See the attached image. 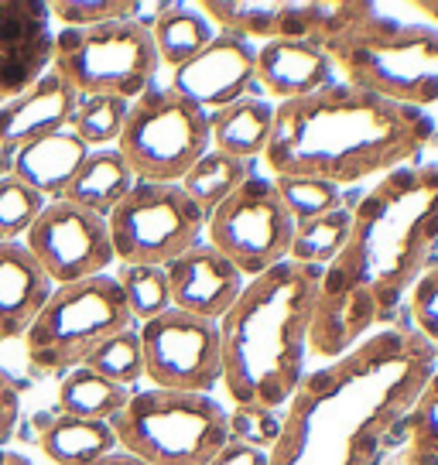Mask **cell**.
Listing matches in <instances>:
<instances>
[{"label": "cell", "instance_id": "d6a6232c", "mask_svg": "<svg viewBox=\"0 0 438 465\" xmlns=\"http://www.w3.org/2000/svg\"><path fill=\"white\" fill-rule=\"evenodd\" d=\"M278 185V195L288 216L294 223H308V219H319L329 216L343 209V189L329 185V182H319V178H274Z\"/></svg>", "mask_w": 438, "mask_h": 465}, {"label": "cell", "instance_id": "7a4b0ae2", "mask_svg": "<svg viewBox=\"0 0 438 465\" xmlns=\"http://www.w3.org/2000/svg\"><path fill=\"white\" fill-rule=\"evenodd\" d=\"M438 370L414 329H380L346 356L305 373L288 401L271 465H383L387 441Z\"/></svg>", "mask_w": 438, "mask_h": 465}, {"label": "cell", "instance_id": "e0dca14e", "mask_svg": "<svg viewBox=\"0 0 438 465\" xmlns=\"http://www.w3.org/2000/svg\"><path fill=\"white\" fill-rule=\"evenodd\" d=\"M164 277L172 291V308L209 322L223 319L247 284L234 263L209 243H195L182 257H175L164 267Z\"/></svg>", "mask_w": 438, "mask_h": 465}, {"label": "cell", "instance_id": "8992f818", "mask_svg": "<svg viewBox=\"0 0 438 465\" xmlns=\"http://www.w3.org/2000/svg\"><path fill=\"white\" fill-rule=\"evenodd\" d=\"M110 424L117 449L144 465H209L230 441L226 407L213 393L131 391Z\"/></svg>", "mask_w": 438, "mask_h": 465}, {"label": "cell", "instance_id": "9a60e30c", "mask_svg": "<svg viewBox=\"0 0 438 465\" xmlns=\"http://www.w3.org/2000/svg\"><path fill=\"white\" fill-rule=\"evenodd\" d=\"M178 96L195 103L203 114H216L244 96H257V75H254V45L223 35L205 45L195 58L178 65L172 73V86Z\"/></svg>", "mask_w": 438, "mask_h": 465}, {"label": "cell", "instance_id": "83f0119b", "mask_svg": "<svg viewBox=\"0 0 438 465\" xmlns=\"http://www.w3.org/2000/svg\"><path fill=\"white\" fill-rule=\"evenodd\" d=\"M350 236V209L343 205L336 213L319 219H308V223H294L292 250H288V261L308 263V267H319L325 271L329 263L339 257V250Z\"/></svg>", "mask_w": 438, "mask_h": 465}, {"label": "cell", "instance_id": "5b68a950", "mask_svg": "<svg viewBox=\"0 0 438 465\" xmlns=\"http://www.w3.org/2000/svg\"><path fill=\"white\" fill-rule=\"evenodd\" d=\"M319 48L350 86L411 110L438 103L435 25L401 21L377 4H350V17Z\"/></svg>", "mask_w": 438, "mask_h": 465}, {"label": "cell", "instance_id": "8d00e7d4", "mask_svg": "<svg viewBox=\"0 0 438 465\" xmlns=\"http://www.w3.org/2000/svg\"><path fill=\"white\" fill-rule=\"evenodd\" d=\"M411 319H414V332L422 335L428 346L438 352V257H432L428 271L411 291Z\"/></svg>", "mask_w": 438, "mask_h": 465}, {"label": "cell", "instance_id": "4fadbf2b", "mask_svg": "<svg viewBox=\"0 0 438 465\" xmlns=\"http://www.w3.org/2000/svg\"><path fill=\"white\" fill-rule=\"evenodd\" d=\"M21 243L42 263V271L55 288L100 277L117 263L106 219L65 199L45 205Z\"/></svg>", "mask_w": 438, "mask_h": 465}, {"label": "cell", "instance_id": "277c9868", "mask_svg": "<svg viewBox=\"0 0 438 465\" xmlns=\"http://www.w3.org/2000/svg\"><path fill=\"white\" fill-rule=\"evenodd\" d=\"M319 267L281 261L244 284L216 322L223 387L234 407H288L305 380Z\"/></svg>", "mask_w": 438, "mask_h": 465}, {"label": "cell", "instance_id": "836d02e7", "mask_svg": "<svg viewBox=\"0 0 438 465\" xmlns=\"http://www.w3.org/2000/svg\"><path fill=\"white\" fill-rule=\"evenodd\" d=\"M45 205L48 203L21 178L15 174L0 178V243H21Z\"/></svg>", "mask_w": 438, "mask_h": 465}, {"label": "cell", "instance_id": "603a6c76", "mask_svg": "<svg viewBox=\"0 0 438 465\" xmlns=\"http://www.w3.org/2000/svg\"><path fill=\"white\" fill-rule=\"evenodd\" d=\"M271 124H274V103L264 96H244L209 114V144L230 158L250 161L264 154Z\"/></svg>", "mask_w": 438, "mask_h": 465}, {"label": "cell", "instance_id": "b9f144b4", "mask_svg": "<svg viewBox=\"0 0 438 465\" xmlns=\"http://www.w3.org/2000/svg\"><path fill=\"white\" fill-rule=\"evenodd\" d=\"M0 465H35V462H31V459H25V455H17V451L0 449Z\"/></svg>", "mask_w": 438, "mask_h": 465}, {"label": "cell", "instance_id": "484cf974", "mask_svg": "<svg viewBox=\"0 0 438 465\" xmlns=\"http://www.w3.org/2000/svg\"><path fill=\"white\" fill-rule=\"evenodd\" d=\"M131 401V391H124L110 380L96 377L86 366L69 370L59 383V414L83 418V421H114Z\"/></svg>", "mask_w": 438, "mask_h": 465}, {"label": "cell", "instance_id": "74e56055", "mask_svg": "<svg viewBox=\"0 0 438 465\" xmlns=\"http://www.w3.org/2000/svg\"><path fill=\"white\" fill-rule=\"evenodd\" d=\"M17 418H21V393H17L15 380L0 370V449L4 441L15 435Z\"/></svg>", "mask_w": 438, "mask_h": 465}, {"label": "cell", "instance_id": "f35d334b", "mask_svg": "<svg viewBox=\"0 0 438 465\" xmlns=\"http://www.w3.org/2000/svg\"><path fill=\"white\" fill-rule=\"evenodd\" d=\"M209 465H271V455L254 445H240V441H226L219 455Z\"/></svg>", "mask_w": 438, "mask_h": 465}, {"label": "cell", "instance_id": "cb8c5ba5", "mask_svg": "<svg viewBox=\"0 0 438 465\" xmlns=\"http://www.w3.org/2000/svg\"><path fill=\"white\" fill-rule=\"evenodd\" d=\"M110 451H117V435L106 421L55 414L42 428V455L52 465H93Z\"/></svg>", "mask_w": 438, "mask_h": 465}, {"label": "cell", "instance_id": "d6986e66", "mask_svg": "<svg viewBox=\"0 0 438 465\" xmlns=\"http://www.w3.org/2000/svg\"><path fill=\"white\" fill-rule=\"evenodd\" d=\"M254 75L257 89L278 103L302 100L336 83L333 62L312 42H264L254 45Z\"/></svg>", "mask_w": 438, "mask_h": 465}, {"label": "cell", "instance_id": "ba28073f", "mask_svg": "<svg viewBox=\"0 0 438 465\" xmlns=\"http://www.w3.org/2000/svg\"><path fill=\"white\" fill-rule=\"evenodd\" d=\"M52 69L79 96H117L134 103L154 86L161 62L144 25L110 21L96 28L55 31Z\"/></svg>", "mask_w": 438, "mask_h": 465}, {"label": "cell", "instance_id": "6da1fadb", "mask_svg": "<svg viewBox=\"0 0 438 465\" xmlns=\"http://www.w3.org/2000/svg\"><path fill=\"white\" fill-rule=\"evenodd\" d=\"M438 247V164L383 174L350 209V236L319 281L308 352L339 360L391 329Z\"/></svg>", "mask_w": 438, "mask_h": 465}, {"label": "cell", "instance_id": "7c38bea8", "mask_svg": "<svg viewBox=\"0 0 438 465\" xmlns=\"http://www.w3.org/2000/svg\"><path fill=\"white\" fill-rule=\"evenodd\" d=\"M144 377L158 391L213 393L223 383L216 322L168 308L137 329Z\"/></svg>", "mask_w": 438, "mask_h": 465}, {"label": "cell", "instance_id": "52a82bcc", "mask_svg": "<svg viewBox=\"0 0 438 465\" xmlns=\"http://www.w3.org/2000/svg\"><path fill=\"white\" fill-rule=\"evenodd\" d=\"M131 325V308L114 274L59 284L25 332V352L42 373H69L86 363L89 352L110 335Z\"/></svg>", "mask_w": 438, "mask_h": 465}, {"label": "cell", "instance_id": "60d3db41", "mask_svg": "<svg viewBox=\"0 0 438 465\" xmlns=\"http://www.w3.org/2000/svg\"><path fill=\"white\" fill-rule=\"evenodd\" d=\"M11 168H15V151L0 144V178H7V174H11Z\"/></svg>", "mask_w": 438, "mask_h": 465}, {"label": "cell", "instance_id": "7402d4cb", "mask_svg": "<svg viewBox=\"0 0 438 465\" xmlns=\"http://www.w3.org/2000/svg\"><path fill=\"white\" fill-rule=\"evenodd\" d=\"M134 182L137 178H134L131 164L124 161L117 147H100V151H89V158L75 172L69 189L62 192V199L106 219L134 189Z\"/></svg>", "mask_w": 438, "mask_h": 465}, {"label": "cell", "instance_id": "e575fe53", "mask_svg": "<svg viewBox=\"0 0 438 465\" xmlns=\"http://www.w3.org/2000/svg\"><path fill=\"white\" fill-rule=\"evenodd\" d=\"M48 15L62 28H96L110 21H137L141 4L134 0H52Z\"/></svg>", "mask_w": 438, "mask_h": 465}, {"label": "cell", "instance_id": "d4e9b609", "mask_svg": "<svg viewBox=\"0 0 438 465\" xmlns=\"http://www.w3.org/2000/svg\"><path fill=\"white\" fill-rule=\"evenodd\" d=\"M147 31H151L158 62L168 65L172 73L178 65H185L189 58L199 55L205 45L216 38L213 25L205 21V15L195 4H164V11L154 17V25Z\"/></svg>", "mask_w": 438, "mask_h": 465}, {"label": "cell", "instance_id": "4dcf8cb0", "mask_svg": "<svg viewBox=\"0 0 438 465\" xmlns=\"http://www.w3.org/2000/svg\"><path fill=\"white\" fill-rule=\"evenodd\" d=\"M401 428L408 431L411 465H438V370L428 377L414 404L408 407Z\"/></svg>", "mask_w": 438, "mask_h": 465}, {"label": "cell", "instance_id": "ab89813d", "mask_svg": "<svg viewBox=\"0 0 438 465\" xmlns=\"http://www.w3.org/2000/svg\"><path fill=\"white\" fill-rule=\"evenodd\" d=\"M93 465H144L141 459H134V455H127V451H110V455H103V459H96Z\"/></svg>", "mask_w": 438, "mask_h": 465}, {"label": "cell", "instance_id": "f1b7e54d", "mask_svg": "<svg viewBox=\"0 0 438 465\" xmlns=\"http://www.w3.org/2000/svg\"><path fill=\"white\" fill-rule=\"evenodd\" d=\"M127 110H131V103L117 100V96H79V106H75L69 131H73L89 151L117 147L124 120H127Z\"/></svg>", "mask_w": 438, "mask_h": 465}, {"label": "cell", "instance_id": "ac0fdd59", "mask_svg": "<svg viewBox=\"0 0 438 465\" xmlns=\"http://www.w3.org/2000/svg\"><path fill=\"white\" fill-rule=\"evenodd\" d=\"M75 106L79 93L55 69H48L35 86L0 106V144L17 151L48 134L69 131Z\"/></svg>", "mask_w": 438, "mask_h": 465}, {"label": "cell", "instance_id": "4316f807", "mask_svg": "<svg viewBox=\"0 0 438 465\" xmlns=\"http://www.w3.org/2000/svg\"><path fill=\"white\" fill-rule=\"evenodd\" d=\"M247 174H250V161L230 158V154L209 147L203 158L192 164L189 174H185L178 185H182V192L209 216L219 203H226V199L247 182Z\"/></svg>", "mask_w": 438, "mask_h": 465}, {"label": "cell", "instance_id": "d590c367", "mask_svg": "<svg viewBox=\"0 0 438 465\" xmlns=\"http://www.w3.org/2000/svg\"><path fill=\"white\" fill-rule=\"evenodd\" d=\"M226 428H230V441L271 451L281 435V418L278 411H267V407H234L226 411Z\"/></svg>", "mask_w": 438, "mask_h": 465}, {"label": "cell", "instance_id": "44dd1931", "mask_svg": "<svg viewBox=\"0 0 438 465\" xmlns=\"http://www.w3.org/2000/svg\"><path fill=\"white\" fill-rule=\"evenodd\" d=\"M86 158L89 147L73 131H59L42 137V141L17 147L11 174L21 178L28 189L38 192L45 203H55V199H62V192L69 189V182L75 178V172L83 168Z\"/></svg>", "mask_w": 438, "mask_h": 465}, {"label": "cell", "instance_id": "9c48e42d", "mask_svg": "<svg viewBox=\"0 0 438 465\" xmlns=\"http://www.w3.org/2000/svg\"><path fill=\"white\" fill-rule=\"evenodd\" d=\"M117 151L137 182L178 185L209 151V114L168 86H151L127 110Z\"/></svg>", "mask_w": 438, "mask_h": 465}, {"label": "cell", "instance_id": "2e32d148", "mask_svg": "<svg viewBox=\"0 0 438 465\" xmlns=\"http://www.w3.org/2000/svg\"><path fill=\"white\" fill-rule=\"evenodd\" d=\"M55 28L42 0H0V106L52 69Z\"/></svg>", "mask_w": 438, "mask_h": 465}, {"label": "cell", "instance_id": "1f68e13d", "mask_svg": "<svg viewBox=\"0 0 438 465\" xmlns=\"http://www.w3.org/2000/svg\"><path fill=\"white\" fill-rule=\"evenodd\" d=\"M117 284L124 291V302L131 308L134 322H151L172 308V291H168L164 267H127L124 263Z\"/></svg>", "mask_w": 438, "mask_h": 465}, {"label": "cell", "instance_id": "5bb4252c", "mask_svg": "<svg viewBox=\"0 0 438 465\" xmlns=\"http://www.w3.org/2000/svg\"><path fill=\"white\" fill-rule=\"evenodd\" d=\"M353 0L302 4V0H205L195 4L205 21H216L223 35L244 42H312L322 45L350 17Z\"/></svg>", "mask_w": 438, "mask_h": 465}, {"label": "cell", "instance_id": "3957f363", "mask_svg": "<svg viewBox=\"0 0 438 465\" xmlns=\"http://www.w3.org/2000/svg\"><path fill=\"white\" fill-rule=\"evenodd\" d=\"M432 141L435 120L424 110L329 83L274 106L264 164L274 178H319L343 189L418 164Z\"/></svg>", "mask_w": 438, "mask_h": 465}, {"label": "cell", "instance_id": "ffe728a7", "mask_svg": "<svg viewBox=\"0 0 438 465\" xmlns=\"http://www.w3.org/2000/svg\"><path fill=\"white\" fill-rule=\"evenodd\" d=\"M55 284L25 243H0V342L25 339Z\"/></svg>", "mask_w": 438, "mask_h": 465}, {"label": "cell", "instance_id": "8fae6325", "mask_svg": "<svg viewBox=\"0 0 438 465\" xmlns=\"http://www.w3.org/2000/svg\"><path fill=\"white\" fill-rule=\"evenodd\" d=\"M209 247L244 274V281L288 261L294 236V219L281 203L274 178L250 172L247 182L205 216Z\"/></svg>", "mask_w": 438, "mask_h": 465}, {"label": "cell", "instance_id": "7bdbcfd3", "mask_svg": "<svg viewBox=\"0 0 438 465\" xmlns=\"http://www.w3.org/2000/svg\"><path fill=\"white\" fill-rule=\"evenodd\" d=\"M414 11H422V15L435 17V28H438V4H414Z\"/></svg>", "mask_w": 438, "mask_h": 465}, {"label": "cell", "instance_id": "30bf717a", "mask_svg": "<svg viewBox=\"0 0 438 465\" xmlns=\"http://www.w3.org/2000/svg\"><path fill=\"white\" fill-rule=\"evenodd\" d=\"M110 243L127 267H168L185 250L203 243L205 213L164 182H134L124 203L106 216Z\"/></svg>", "mask_w": 438, "mask_h": 465}, {"label": "cell", "instance_id": "f546056e", "mask_svg": "<svg viewBox=\"0 0 438 465\" xmlns=\"http://www.w3.org/2000/svg\"><path fill=\"white\" fill-rule=\"evenodd\" d=\"M86 370H93L96 377L117 383L124 391H131L137 380H144V352H141V339L137 329H124V332L110 335L103 346H96L89 352Z\"/></svg>", "mask_w": 438, "mask_h": 465}]
</instances>
